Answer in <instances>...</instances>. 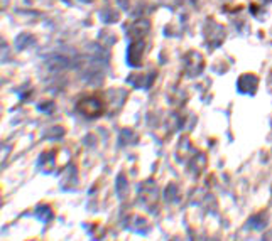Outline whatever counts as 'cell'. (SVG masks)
Returning a JSON list of instances; mask_svg holds the SVG:
<instances>
[{"mask_svg": "<svg viewBox=\"0 0 272 241\" xmlns=\"http://www.w3.org/2000/svg\"><path fill=\"white\" fill-rule=\"evenodd\" d=\"M76 110L83 115L85 118H98L105 111V103L98 96H87L80 100L76 105Z\"/></svg>", "mask_w": 272, "mask_h": 241, "instance_id": "6da1fadb", "label": "cell"}, {"mask_svg": "<svg viewBox=\"0 0 272 241\" xmlns=\"http://www.w3.org/2000/svg\"><path fill=\"white\" fill-rule=\"evenodd\" d=\"M204 68V59L203 56L200 53H196V51H191V53H188L184 56V69L186 73H188V76L195 78L201 74Z\"/></svg>", "mask_w": 272, "mask_h": 241, "instance_id": "7a4b0ae2", "label": "cell"}, {"mask_svg": "<svg viewBox=\"0 0 272 241\" xmlns=\"http://www.w3.org/2000/svg\"><path fill=\"white\" fill-rule=\"evenodd\" d=\"M145 49V42L144 40H134V42L129 44L127 47V62L132 68H139L142 64V54Z\"/></svg>", "mask_w": 272, "mask_h": 241, "instance_id": "3957f363", "label": "cell"}, {"mask_svg": "<svg viewBox=\"0 0 272 241\" xmlns=\"http://www.w3.org/2000/svg\"><path fill=\"white\" fill-rule=\"evenodd\" d=\"M149 29H151V22L145 20V19H139L127 29V39L130 42L134 40H142V37L149 34Z\"/></svg>", "mask_w": 272, "mask_h": 241, "instance_id": "277c9868", "label": "cell"}, {"mask_svg": "<svg viewBox=\"0 0 272 241\" xmlns=\"http://www.w3.org/2000/svg\"><path fill=\"white\" fill-rule=\"evenodd\" d=\"M139 201L142 202V206L149 207V209H151V204L158 202V189H156V184L152 181H147V182L140 185Z\"/></svg>", "mask_w": 272, "mask_h": 241, "instance_id": "5b68a950", "label": "cell"}, {"mask_svg": "<svg viewBox=\"0 0 272 241\" xmlns=\"http://www.w3.org/2000/svg\"><path fill=\"white\" fill-rule=\"evenodd\" d=\"M237 88L240 93H244V95H249V96H254L257 88H259V78L255 76V74H242L240 78H238V83H237Z\"/></svg>", "mask_w": 272, "mask_h": 241, "instance_id": "8992f818", "label": "cell"}, {"mask_svg": "<svg viewBox=\"0 0 272 241\" xmlns=\"http://www.w3.org/2000/svg\"><path fill=\"white\" fill-rule=\"evenodd\" d=\"M204 37H206L208 44L211 47H217L222 44L223 37H225V31H223L222 25L213 24V29H204Z\"/></svg>", "mask_w": 272, "mask_h": 241, "instance_id": "52a82bcc", "label": "cell"}, {"mask_svg": "<svg viewBox=\"0 0 272 241\" xmlns=\"http://www.w3.org/2000/svg\"><path fill=\"white\" fill-rule=\"evenodd\" d=\"M154 78H156V73L152 74H147V76H136V74H132V76H129V80L127 81H130V80H136V83H132L134 86H137V88H149L152 84V81H154Z\"/></svg>", "mask_w": 272, "mask_h": 241, "instance_id": "ba28073f", "label": "cell"}, {"mask_svg": "<svg viewBox=\"0 0 272 241\" xmlns=\"http://www.w3.org/2000/svg\"><path fill=\"white\" fill-rule=\"evenodd\" d=\"M32 42H34V37H31L27 34H21L16 39V47L19 51H22V49H25L27 46H31Z\"/></svg>", "mask_w": 272, "mask_h": 241, "instance_id": "9c48e42d", "label": "cell"}, {"mask_svg": "<svg viewBox=\"0 0 272 241\" xmlns=\"http://www.w3.org/2000/svg\"><path fill=\"white\" fill-rule=\"evenodd\" d=\"M132 229H137L139 233H147V221L140 216H136L134 218V228Z\"/></svg>", "mask_w": 272, "mask_h": 241, "instance_id": "30bf717a", "label": "cell"}, {"mask_svg": "<svg viewBox=\"0 0 272 241\" xmlns=\"http://www.w3.org/2000/svg\"><path fill=\"white\" fill-rule=\"evenodd\" d=\"M36 214L39 216L41 221H43V216H46V221H49L51 218H53V211H51L47 206H39V207L36 209Z\"/></svg>", "mask_w": 272, "mask_h": 241, "instance_id": "8fae6325", "label": "cell"}, {"mask_svg": "<svg viewBox=\"0 0 272 241\" xmlns=\"http://www.w3.org/2000/svg\"><path fill=\"white\" fill-rule=\"evenodd\" d=\"M81 2H85V3H90V2H93V0H81Z\"/></svg>", "mask_w": 272, "mask_h": 241, "instance_id": "7c38bea8", "label": "cell"}]
</instances>
